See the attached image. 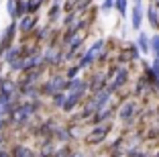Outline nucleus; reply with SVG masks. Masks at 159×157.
Returning a JSON list of instances; mask_svg holds the SVG:
<instances>
[{"label":"nucleus","instance_id":"1","mask_svg":"<svg viewBox=\"0 0 159 157\" xmlns=\"http://www.w3.org/2000/svg\"><path fill=\"white\" fill-rule=\"evenodd\" d=\"M108 131H110V125H98L96 129L92 131V133L88 135V141H92V143H100V141H104V139H106Z\"/></svg>","mask_w":159,"mask_h":157},{"label":"nucleus","instance_id":"2","mask_svg":"<svg viewBox=\"0 0 159 157\" xmlns=\"http://www.w3.org/2000/svg\"><path fill=\"white\" fill-rule=\"evenodd\" d=\"M114 76H116V78L110 82V86H108L110 92H116L120 86H125V84H126V80H129V69L122 67V69H118V74H114Z\"/></svg>","mask_w":159,"mask_h":157},{"label":"nucleus","instance_id":"3","mask_svg":"<svg viewBox=\"0 0 159 157\" xmlns=\"http://www.w3.org/2000/svg\"><path fill=\"white\" fill-rule=\"evenodd\" d=\"M141 25H143V6L135 4L133 10H131V27L135 29V31H139Z\"/></svg>","mask_w":159,"mask_h":157},{"label":"nucleus","instance_id":"4","mask_svg":"<svg viewBox=\"0 0 159 157\" xmlns=\"http://www.w3.org/2000/svg\"><path fill=\"white\" fill-rule=\"evenodd\" d=\"M135 112H137V102H125L122 104V108H120V120H125V122H129V120L135 116Z\"/></svg>","mask_w":159,"mask_h":157},{"label":"nucleus","instance_id":"5","mask_svg":"<svg viewBox=\"0 0 159 157\" xmlns=\"http://www.w3.org/2000/svg\"><path fill=\"white\" fill-rule=\"evenodd\" d=\"M82 96H84V90L71 92L70 96L66 98V102H63V106H61V108H66V110H71V108H75V106H78V102L82 100Z\"/></svg>","mask_w":159,"mask_h":157},{"label":"nucleus","instance_id":"6","mask_svg":"<svg viewBox=\"0 0 159 157\" xmlns=\"http://www.w3.org/2000/svg\"><path fill=\"white\" fill-rule=\"evenodd\" d=\"M135 47L141 51V53H149V35L147 33H143V31H139V37H137V43H135Z\"/></svg>","mask_w":159,"mask_h":157},{"label":"nucleus","instance_id":"7","mask_svg":"<svg viewBox=\"0 0 159 157\" xmlns=\"http://www.w3.org/2000/svg\"><path fill=\"white\" fill-rule=\"evenodd\" d=\"M147 21H149V25L153 29H159V12H157V8H155V4H151L149 8H147Z\"/></svg>","mask_w":159,"mask_h":157},{"label":"nucleus","instance_id":"8","mask_svg":"<svg viewBox=\"0 0 159 157\" xmlns=\"http://www.w3.org/2000/svg\"><path fill=\"white\" fill-rule=\"evenodd\" d=\"M66 90H70V92H78V90H84V82H82V80H78V78H74V80H70V82L66 84Z\"/></svg>","mask_w":159,"mask_h":157},{"label":"nucleus","instance_id":"9","mask_svg":"<svg viewBox=\"0 0 159 157\" xmlns=\"http://www.w3.org/2000/svg\"><path fill=\"white\" fill-rule=\"evenodd\" d=\"M149 51L151 53H159V35H153V37H149Z\"/></svg>","mask_w":159,"mask_h":157},{"label":"nucleus","instance_id":"10","mask_svg":"<svg viewBox=\"0 0 159 157\" xmlns=\"http://www.w3.org/2000/svg\"><path fill=\"white\" fill-rule=\"evenodd\" d=\"M126 6H129L126 0H114V8L120 12V16H125V14H126Z\"/></svg>","mask_w":159,"mask_h":157},{"label":"nucleus","instance_id":"11","mask_svg":"<svg viewBox=\"0 0 159 157\" xmlns=\"http://www.w3.org/2000/svg\"><path fill=\"white\" fill-rule=\"evenodd\" d=\"M63 102H66V94L63 92H59V94L53 96V104H55V106H63Z\"/></svg>","mask_w":159,"mask_h":157},{"label":"nucleus","instance_id":"12","mask_svg":"<svg viewBox=\"0 0 159 157\" xmlns=\"http://www.w3.org/2000/svg\"><path fill=\"white\" fill-rule=\"evenodd\" d=\"M100 8H102V12H110V10L114 8V0H104Z\"/></svg>","mask_w":159,"mask_h":157},{"label":"nucleus","instance_id":"13","mask_svg":"<svg viewBox=\"0 0 159 157\" xmlns=\"http://www.w3.org/2000/svg\"><path fill=\"white\" fill-rule=\"evenodd\" d=\"M41 2H43V0H29V2H27V8L33 12V10H37V6L41 4Z\"/></svg>","mask_w":159,"mask_h":157},{"label":"nucleus","instance_id":"14","mask_svg":"<svg viewBox=\"0 0 159 157\" xmlns=\"http://www.w3.org/2000/svg\"><path fill=\"white\" fill-rule=\"evenodd\" d=\"M31 27H33V21H31V19H23V23H20V29H23V31H29Z\"/></svg>","mask_w":159,"mask_h":157},{"label":"nucleus","instance_id":"15","mask_svg":"<svg viewBox=\"0 0 159 157\" xmlns=\"http://www.w3.org/2000/svg\"><path fill=\"white\" fill-rule=\"evenodd\" d=\"M78 72H80V67H70V69H67V78H70V80L78 78Z\"/></svg>","mask_w":159,"mask_h":157},{"label":"nucleus","instance_id":"16","mask_svg":"<svg viewBox=\"0 0 159 157\" xmlns=\"http://www.w3.org/2000/svg\"><path fill=\"white\" fill-rule=\"evenodd\" d=\"M16 153H19V157H31V151H27V149H16Z\"/></svg>","mask_w":159,"mask_h":157},{"label":"nucleus","instance_id":"17","mask_svg":"<svg viewBox=\"0 0 159 157\" xmlns=\"http://www.w3.org/2000/svg\"><path fill=\"white\" fill-rule=\"evenodd\" d=\"M59 14V4H53V10H51V19H55Z\"/></svg>","mask_w":159,"mask_h":157},{"label":"nucleus","instance_id":"18","mask_svg":"<svg viewBox=\"0 0 159 157\" xmlns=\"http://www.w3.org/2000/svg\"><path fill=\"white\" fill-rule=\"evenodd\" d=\"M129 157H147V153H137V151H129Z\"/></svg>","mask_w":159,"mask_h":157},{"label":"nucleus","instance_id":"19","mask_svg":"<svg viewBox=\"0 0 159 157\" xmlns=\"http://www.w3.org/2000/svg\"><path fill=\"white\" fill-rule=\"evenodd\" d=\"M153 4H155V8H157V12H159V0H153Z\"/></svg>","mask_w":159,"mask_h":157},{"label":"nucleus","instance_id":"20","mask_svg":"<svg viewBox=\"0 0 159 157\" xmlns=\"http://www.w3.org/2000/svg\"><path fill=\"white\" fill-rule=\"evenodd\" d=\"M71 157H84V155H82V153H74V155H71Z\"/></svg>","mask_w":159,"mask_h":157},{"label":"nucleus","instance_id":"21","mask_svg":"<svg viewBox=\"0 0 159 157\" xmlns=\"http://www.w3.org/2000/svg\"><path fill=\"white\" fill-rule=\"evenodd\" d=\"M133 2H135V4H141V0H133Z\"/></svg>","mask_w":159,"mask_h":157}]
</instances>
